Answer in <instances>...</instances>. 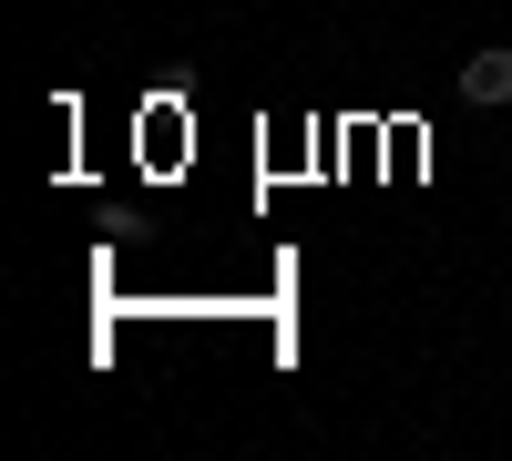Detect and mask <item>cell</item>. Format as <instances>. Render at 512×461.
Returning a JSON list of instances; mask_svg holds the SVG:
<instances>
[{"instance_id":"1","label":"cell","mask_w":512,"mask_h":461,"mask_svg":"<svg viewBox=\"0 0 512 461\" xmlns=\"http://www.w3.org/2000/svg\"><path fill=\"white\" fill-rule=\"evenodd\" d=\"M461 93H472L482 113H502V103H512V41H492V52L461 62Z\"/></svg>"}]
</instances>
